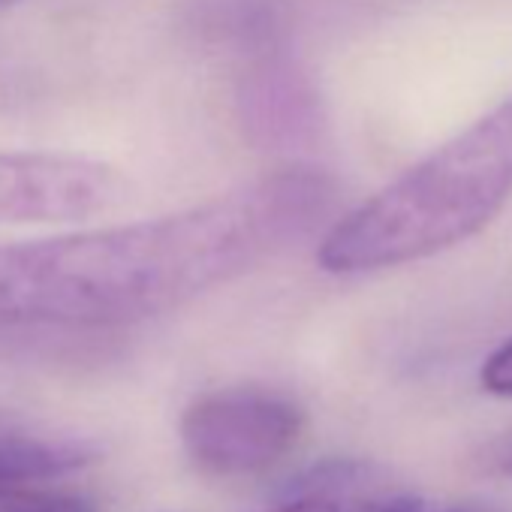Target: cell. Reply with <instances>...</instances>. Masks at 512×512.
<instances>
[{
	"label": "cell",
	"mask_w": 512,
	"mask_h": 512,
	"mask_svg": "<svg viewBox=\"0 0 512 512\" xmlns=\"http://www.w3.org/2000/svg\"><path fill=\"white\" fill-rule=\"evenodd\" d=\"M40 512H91V506L85 500H79V497H58L55 494V500Z\"/></svg>",
	"instance_id": "10"
},
{
	"label": "cell",
	"mask_w": 512,
	"mask_h": 512,
	"mask_svg": "<svg viewBox=\"0 0 512 512\" xmlns=\"http://www.w3.org/2000/svg\"><path fill=\"white\" fill-rule=\"evenodd\" d=\"M127 199L124 175L100 160L46 151H0V223L85 220Z\"/></svg>",
	"instance_id": "4"
},
{
	"label": "cell",
	"mask_w": 512,
	"mask_h": 512,
	"mask_svg": "<svg viewBox=\"0 0 512 512\" xmlns=\"http://www.w3.org/2000/svg\"><path fill=\"white\" fill-rule=\"evenodd\" d=\"M55 500V494L31 491L25 485H0V512H40Z\"/></svg>",
	"instance_id": "8"
},
{
	"label": "cell",
	"mask_w": 512,
	"mask_h": 512,
	"mask_svg": "<svg viewBox=\"0 0 512 512\" xmlns=\"http://www.w3.org/2000/svg\"><path fill=\"white\" fill-rule=\"evenodd\" d=\"M482 389L488 395H500V398H512V341L500 344L482 365L479 371Z\"/></svg>",
	"instance_id": "7"
},
{
	"label": "cell",
	"mask_w": 512,
	"mask_h": 512,
	"mask_svg": "<svg viewBox=\"0 0 512 512\" xmlns=\"http://www.w3.org/2000/svg\"><path fill=\"white\" fill-rule=\"evenodd\" d=\"M512 196V94L371 199L317 250L332 275L398 269L482 232Z\"/></svg>",
	"instance_id": "2"
},
{
	"label": "cell",
	"mask_w": 512,
	"mask_h": 512,
	"mask_svg": "<svg viewBox=\"0 0 512 512\" xmlns=\"http://www.w3.org/2000/svg\"><path fill=\"white\" fill-rule=\"evenodd\" d=\"M470 467L479 476L491 479H512V428L488 437L470 452Z\"/></svg>",
	"instance_id": "6"
},
{
	"label": "cell",
	"mask_w": 512,
	"mask_h": 512,
	"mask_svg": "<svg viewBox=\"0 0 512 512\" xmlns=\"http://www.w3.org/2000/svg\"><path fill=\"white\" fill-rule=\"evenodd\" d=\"M302 407L260 386H232L193 398L181 416L190 461L211 476H253L278 467L302 440Z\"/></svg>",
	"instance_id": "3"
},
{
	"label": "cell",
	"mask_w": 512,
	"mask_h": 512,
	"mask_svg": "<svg viewBox=\"0 0 512 512\" xmlns=\"http://www.w3.org/2000/svg\"><path fill=\"white\" fill-rule=\"evenodd\" d=\"M269 512H344L338 506L335 497H326V494H305L299 500H290V503H281Z\"/></svg>",
	"instance_id": "9"
},
{
	"label": "cell",
	"mask_w": 512,
	"mask_h": 512,
	"mask_svg": "<svg viewBox=\"0 0 512 512\" xmlns=\"http://www.w3.org/2000/svg\"><path fill=\"white\" fill-rule=\"evenodd\" d=\"M13 4H19V0H0V10H7V7H13Z\"/></svg>",
	"instance_id": "11"
},
{
	"label": "cell",
	"mask_w": 512,
	"mask_h": 512,
	"mask_svg": "<svg viewBox=\"0 0 512 512\" xmlns=\"http://www.w3.org/2000/svg\"><path fill=\"white\" fill-rule=\"evenodd\" d=\"M94 461L97 449L88 440L0 416V485H28L34 479L82 470Z\"/></svg>",
	"instance_id": "5"
},
{
	"label": "cell",
	"mask_w": 512,
	"mask_h": 512,
	"mask_svg": "<svg viewBox=\"0 0 512 512\" xmlns=\"http://www.w3.org/2000/svg\"><path fill=\"white\" fill-rule=\"evenodd\" d=\"M332 205L326 172L290 166L163 217L0 241V323L160 317L308 238Z\"/></svg>",
	"instance_id": "1"
}]
</instances>
